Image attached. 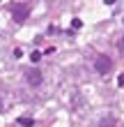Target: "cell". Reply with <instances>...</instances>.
Wrapping results in <instances>:
<instances>
[{
	"instance_id": "obj_6",
	"label": "cell",
	"mask_w": 124,
	"mask_h": 127,
	"mask_svg": "<svg viewBox=\"0 0 124 127\" xmlns=\"http://www.w3.org/2000/svg\"><path fill=\"white\" fill-rule=\"evenodd\" d=\"M30 60L32 63H39L41 60V53H39V51H32V53H30Z\"/></svg>"
},
{
	"instance_id": "obj_3",
	"label": "cell",
	"mask_w": 124,
	"mask_h": 127,
	"mask_svg": "<svg viewBox=\"0 0 124 127\" xmlns=\"http://www.w3.org/2000/svg\"><path fill=\"white\" fill-rule=\"evenodd\" d=\"M25 81H28V86H30V88H39L41 81H44L41 69H28L25 72Z\"/></svg>"
},
{
	"instance_id": "obj_11",
	"label": "cell",
	"mask_w": 124,
	"mask_h": 127,
	"mask_svg": "<svg viewBox=\"0 0 124 127\" xmlns=\"http://www.w3.org/2000/svg\"><path fill=\"white\" fill-rule=\"evenodd\" d=\"M122 23H124V19H122Z\"/></svg>"
},
{
	"instance_id": "obj_10",
	"label": "cell",
	"mask_w": 124,
	"mask_h": 127,
	"mask_svg": "<svg viewBox=\"0 0 124 127\" xmlns=\"http://www.w3.org/2000/svg\"><path fill=\"white\" fill-rule=\"evenodd\" d=\"M0 111H2V99H0Z\"/></svg>"
},
{
	"instance_id": "obj_7",
	"label": "cell",
	"mask_w": 124,
	"mask_h": 127,
	"mask_svg": "<svg viewBox=\"0 0 124 127\" xmlns=\"http://www.w3.org/2000/svg\"><path fill=\"white\" fill-rule=\"evenodd\" d=\"M81 26H83V21H81V19H74V21H71V30H78Z\"/></svg>"
},
{
	"instance_id": "obj_2",
	"label": "cell",
	"mask_w": 124,
	"mask_h": 127,
	"mask_svg": "<svg viewBox=\"0 0 124 127\" xmlns=\"http://www.w3.org/2000/svg\"><path fill=\"white\" fill-rule=\"evenodd\" d=\"M12 16L16 23H25L28 16H30V5H14L12 7Z\"/></svg>"
},
{
	"instance_id": "obj_4",
	"label": "cell",
	"mask_w": 124,
	"mask_h": 127,
	"mask_svg": "<svg viewBox=\"0 0 124 127\" xmlns=\"http://www.w3.org/2000/svg\"><path fill=\"white\" fill-rule=\"evenodd\" d=\"M97 127H117V123H115V118H113V116H104V118L99 120Z\"/></svg>"
},
{
	"instance_id": "obj_5",
	"label": "cell",
	"mask_w": 124,
	"mask_h": 127,
	"mask_svg": "<svg viewBox=\"0 0 124 127\" xmlns=\"http://www.w3.org/2000/svg\"><path fill=\"white\" fill-rule=\"evenodd\" d=\"M18 125H21V127H32V125H35V120H32V118H21Z\"/></svg>"
},
{
	"instance_id": "obj_1",
	"label": "cell",
	"mask_w": 124,
	"mask_h": 127,
	"mask_svg": "<svg viewBox=\"0 0 124 127\" xmlns=\"http://www.w3.org/2000/svg\"><path fill=\"white\" fill-rule=\"evenodd\" d=\"M94 69H97L99 74H108V72L113 69V60H110V56L99 53L97 58H94Z\"/></svg>"
},
{
	"instance_id": "obj_9",
	"label": "cell",
	"mask_w": 124,
	"mask_h": 127,
	"mask_svg": "<svg viewBox=\"0 0 124 127\" xmlns=\"http://www.w3.org/2000/svg\"><path fill=\"white\" fill-rule=\"evenodd\" d=\"M113 2H115V0H106V5H113Z\"/></svg>"
},
{
	"instance_id": "obj_8",
	"label": "cell",
	"mask_w": 124,
	"mask_h": 127,
	"mask_svg": "<svg viewBox=\"0 0 124 127\" xmlns=\"http://www.w3.org/2000/svg\"><path fill=\"white\" fill-rule=\"evenodd\" d=\"M120 51H124V35H122V39H120Z\"/></svg>"
}]
</instances>
